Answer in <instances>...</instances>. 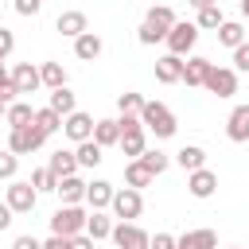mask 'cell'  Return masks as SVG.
<instances>
[{"mask_svg": "<svg viewBox=\"0 0 249 249\" xmlns=\"http://www.w3.org/2000/svg\"><path fill=\"white\" fill-rule=\"evenodd\" d=\"M179 78H183V58H179V54H160V58H156V82L175 86Z\"/></svg>", "mask_w": 249, "mask_h": 249, "instance_id": "obj_17", "label": "cell"}, {"mask_svg": "<svg viewBox=\"0 0 249 249\" xmlns=\"http://www.w3.org/2000/svg\"><path fill=\"white\" fill-rule=\"evenodd\" d=\"M175 249H218V233L214 230H187L183 237H175Z\"/></svg>", "mask_w": 249, "mask_h": 249, "instance_id": "obj_21", "label": "cell"}, {"mask_svg": "<svg viewBox=\"0 0 249 249\" xmlns=\"http://www.w3.org/2000/svg\"><path fill=\"white\" fill-rule=\"evenodd\" d=\"M54 31H58V35H66V39H78V35H86V31H89V19H86V12L66 8V12H58Z\"/></svg>", "mask_w": 249, "mask_h": 249, "instance_id": "obj_10", "label": "cell"}, {"mask_svg": "<svg viewBox=\"0 0 249 249\" xmlns=\"http://www.w3.org/2000/svg\"><path fill=\"white\" fill-rule=\"evenodd\" d=\"M233 70H237V74H249V43L233 47Z\"/></svg>", "mask_w": 249, "mask_h": 249, "instance_id": "obj_38", "label": "cell"}, {"mask_svg": "<svg viewBox=\"0 0 249 249\" xmlns=\"http://www.w3.org/2000/svg\"><path fill=\"white\" fill-rule=\"evenodd\" d=\"M241 16H245V19H249V0H241Z\"/></svg>", "mask_w": 249, "mask_h": 249, "instance_id": "obj_47", "label": "cell"}, {"mask_svg": "<svg viewBox=\"0 0 249 249\" xmlns=\"http://www.w3.org/2000/svg\"><path fill=\"white\" fill-rule=\"evenodd\" d=\"M140 124H144V132H156V140H167V136H175V128H179L175 113H171L163 101H144Z\"/></svg>", "mask_w": 249, "mask_h": 249, "instance_id": "obj_2", "label": "cell"}, {"mask_svg": "<svg viewBox=\"0 0 249 249\" xmlns=\"http://www.w3.org/2000/svg\"><path fill=\"white\" fill-rule=\"evenodd\" d=\"M12 51H16V35H12V31H8L4 23H0V62H4V58H8Z\"/></svg>", "mask_w": 249, "mask_h": 249, "instance_id": "obj_39", "label": "cell"}, {"mask_svg": "<svg viewBox=\"0 0 249 249\" xmlns=\"http://www.w3.org/2000/svg\"><path fill=\"white\" fill-rule=\"evenodd\" d=\"M86 218L89 214L82 206H58L51 218V233L54 237H78V233H86Z\"/></svg>", "mask_w": 249, "mask_h": 249, "instance_id": "obj_3", "label": "cell"}, {"mask_svg": "<svg viewBox=\"0 0 249 249\" xmlns=\"http://www.w3.org/2000/svg\"><path fill=\"white\" fill-rule=\"evenodd\" d=\"M12 218H16V214L8 210V202H0V233H4L8 226H12Z\"/></svg>", "mask_w": 249, "mask_h": 249, "instance_id": "obj_44", "label": "cell"}, {"mask_svg": "<svg viewBox=\"0 0 249 249\" xmlns=\"http://www.w3.org/2000/svg\"><path fill=\"white\" fill-rule=\"evenodd\" d=\"M222 23H226V16H222V8H218V4L202 8V12H198V19H195V27H198V31H218Z\"/></svg>", "mask_w": 249, "mask_h": 249, "instance_id": "obj_33", "label": "cell"}, {"mask_svg": "<svg viewBox=\"0 0 249 249\" xmlns=\"http://www.w3.org/2000/svg\"><path fill=\"white\" fill-rule=\"evenodd\" d=\"M31 124H35L39 132H47V136H51V132H58V128H62V117H58L54 109H35V121H31Z\"/></svg>", "mask_w": 249, "mask_h": 249, "instance_id": "obj_34", "label": "cell"}, {"mask_svg": "<svg viewBox=\"0 0 249 249\" xmlns=\"http://www.w3.org/2000/svg\"><path fill=\"white\" fill-rule=\"evenodd\" d=\"M187 191H191L195 198H210V195L218 191V175H214L210 167H198V171H187Z\"/></svg>", "mask_w": 249, "mask_h": 249, "instance_id": "obj_13", "label": "cell"}, {"mask_svg": "<svg viewBox=\"0 0 249 249\" xmlns=\"http://www.w3.org/2000/svg\"><path fill=\"white\" fill-rule=\"evenodd\" d=\"M39 8H43V0H16L19 16H39Z\"/></svg>", "mask_w": 249, "mask_h": 249, "instance_id": "obj_41", "label": "cell"}, {"mask_svg": "<svg viewBox=\"0 0 249 249\" xmlns=\"http://www.w3.org/2000/svg\"><path fill=\"white\" fill-rule=\"evenodd\" d=\"M54 195L62 198V206H82L86 202V179L82 175H66V179H58Z\"/></svg>", "mask_w": 249, "mask_h": 249, "instance_id": "obj_14", "label": "cell"}, {"mask_svg": "<svg viewBox=\"0 0 249 249\" xmlns=\"http://www.w3.org/2000/svg\"><path fill=\"white\" fill-rule=\"evenodd\" d=\"M12 86H16V93H35L43 82H39V66L35 62H16L12 66Z\"/></svg>", "mask_w": 249, "mask_h": 249, "instance_id": "obj_12", "label": "cell"}, {"mask_svg": "<svg viewBox=\"0 0 249 249\" xmlns=\"http://www.w3.org/2000/svg\"><path fill=\"white\" fill-rule=\"evenodd\" d=\"M175 23H179L175 8H167V4H152V8L144 12V23L136 27V39H140L144 47H156V43L167 39V31H171Z\"/></svg>", "mask_w": 249, "mask_h": 249, "instance_id": "obj_1", "label": "cell"}, {"mask_svg": "<svg viewBox=\"0 0 249 249\" xmlns=\"http://www.w3.org/2000/svg\"><path fill=\"white\" fill-rule=\"evenodd\" d=\"M97 148H113L117 140H121V124H117V117H101V121H93V136H89Z\"/></svg>", "mask_w": 249, "mask_h": 249, "instance_id": "obj_18", "label": "cell"}, {"mask_svg": "<svg viewBox=\"0 0 249 249\" xmlns=\"http://www.w3.org/2000/svg\"><path fill=\"white\" fill-rule=\"evenodd\" d=\"M93 245H97V241H93L89 233H78V237H70V241H66V249H93Z\"/></svg>", "mask_w": 249, "mask_h": 249, "instance_id": "obj_43", "label": "cell"}, {"mask_svg": "<svg viewBox=\"0 0 249 249\" xmlns=\"http://www.w3.org/2000/svg\"><path fill=\"white\" fill-rule=\"evenodd\" d=\"M148 249H175V233H163V230H160V233L148 241Z\"/></svg>", "mask_w": 249, "mask_h": 249, "instance_id": "obj_40", "label": "cell"}, {"mask_svg": "<svg viewBox=\"0 0 249 249\" xmlns=\"http://www.w3.org/2000/svg\"><path fill=\"white\" fill-rule=\"evenodd\" d=\"M210 58L206 54H187V62H183V78L179 82H187V86H202L206 82V74H210Z\"/></svg>", "mask_w": 249, "mask_h": 249, "instance_id": "obj_16", "label": "cell"}, {"mask_svg": "<svg viewBox=\"0 0 249 249\" xmlns=\"http://www.w3.org/2000/svg\"><path fill=\"white\" fill-rule=\"evenodd\" d=\"M86 233H89L93 241H105V237L113 233V218H109L105 210H89V218H86Z\"/></svg>", "mask_w": 249, "mask_h": 249, "instance_id": "obj_27", "label": "cell"}, {"mask_svg": "<svg viewBox=\"0 0 249 249\" xmlns=\"http://www.w3.org/2000/svg\"><path fill=\"white\" fill-rule=\"evenodd\" d=\"M226 136L233 144H249V105H233V113L226 117Z\"/></svg>", "mask_w": 249, "mask_h": 249, "instance_id": "obj_15", "label": "cell"}, {"mask_svg": "<svg viewBox=\"0 0 249 249\" xmlns=\"http://www.w3.org/2000/svg\"><path fill=\"white\" fill-rule=\"evenodd\" d=\"M101 152H105V148H97L93 140H82V144L74 148V156H78V171H82V167H86V171H89V167H97V163L105 160Z\"/></svg>", "mask_w": 249, "mask_h": 249, "instance_id": "obj_29", "label": "cell"}, {"mask_svg": "<svg viewBox=\"0 0 249 249\" xmlns=\"http://www.w3.org/2000/svg\"><path fill=\"white\" fill-rule=\"evenodd\" d=\"M47 109H54L58 117H70L74 109H78V97H74V89L70 86H58V89H51V105Z\"/></svg>", "mask_w": 249, "mask_h": 249, "instance_id": "obj_25", "label": "cell"}, {"mask_svg": "<svg viewBox=\"0 0 249 249\" xmlns=\"http://www.w3.org/2000/svg\"><path fill=\"white\" fill-rule=\"evenodd\" d=\"M144 101H148V97H140V93H132V89H124V93L117 97V109H121L124 117H140V109H144Z\"/></svg>", "mask_w": 249, "mask_h": 249, "instance_id": "obj_35", "label": "cell"}, {"mask_svg": "<svg viewBox=\"0 0 249 249\" xmlns=\"http://www.w3.org/2000/svg\"><path fill=\"white\" fill-rule=\"evenodd\" d=\"M230 249H241V245H230Z\"/></svg>", "mask_w": 249, "mask_h": 249, "instance_id": "obj_49", "label": "cell"}, {"mask_svg": "<svg viewBox=\"0 0 249 249\" xmlns=\"http://www.w3.org/2000/svg\"><path fill=\"white\" fill-rule=\"evenodd\" d=\"M31 121H35V109H31L27 101H12L8 113H4V124H8V128H27Z\"/></svg>", "mask_w": 249, "mask_h": 249, "instance_id": "obj_26", "label": "cell"}, {"mask_svg": "<svg viewBox=\"0 0 249 249\" xmlns=\"http://www.w3.org/2000/svg\"><path fill=\"white\" fill-rule=\"evenodd\" d=\"M187 4H191L195 12H202V8H210V4H218V0H187Z\"/></svg>", "mask_w": 249, "mask_h": 249, "instance_id": "obj_46", "label": "cell"}, {"mask_svg": "<svg viewBox=\"0 0 249 249\" xmlns=\"http://www.w3.org/2000/svg\"><path fill=\"white\" fill-rule=\"evenodd\" d=\"M109 210H113V218H117V222H136V218L144 214V195H140V191H132V187L113 191Z\"/></svg>", "mask_w": 249, "mask_h": 249, "instance_id": "obj_4", "label": "cell"}, {"mask_svg": "<svg viewBox=\"0 0 249 249\" xmlns=\"http://www.w3.org/2000/svg\"><path fill=\"white\" fill-rule=\"evenodd\" d=\"M4 202H8L12 214H31L35 202H39V191H35L31 183H23V179H12L8 191H4Z\"/></svg>", "mask_w": 249, "mask_h": 249, "instance_id": "obj_6", "label": "cell"}, {"mask_svg": "<svg viewBox=\"0 0 249 249\" xmlns=\"http://www.w3.org/2000/svg\"><path fill=\"white\" fill-rule=\"evenodd\" d=\"M214 97H233L237 93V70L233 66H210V74H206V82H202Z\"/></svg>", "mask_w": 249, "mask_h": 249, "instance_id": "obj_9", "label": "cell"}, {"mask_svg": "<svg viewBox=\"0 0 249 249\" xmlns=\"http://www.w3.org/2000/svg\"><path fill=\"white\" fill-rule=\"evenodd\" d=\"M113 183H105V179H93V183H86V202H89V210H109V202H113Z\"/></svg>", "mask_w": 249, "mask_h": 249, "instance_id": "obj_20", "label": "cell"}, {"mask_svg": "<svg viewBox=\"0 0 249 249\" xmlns=\"http://www.w3.org/2000/svg\"><path fill=\"white\" fill-rule=\"evenodd\" d=\"M39 82H43L47 89L66 86V70H62V62H43V66H39Z\"/></svg>", "mask_w": 249, "mask_h": 249, "instance_id": "obj_32", "label": "cell"}, {"mask_svg": "<svg viewBox=\"0 0 249 249\" xmlns=\"http://www.w3.org/2000/svg\"><path fill=\"white\" fill-rule=\"evenodd\" d=\"M148 183H152V171H148L140 160H128V163H124V187L140 191V187H148Z\"/></svg>", "mask_w": 249, "mask_h": 249, "instance_id": "obj_30", "label": "cell"}, {"mask_svg": "<svg viewBox=\"0 0 249 249\" xmlns=\"http://www.w3.org/2000/svg\"><path fill=\"white\" fill-rule=\"evenodd\" d=\"M4 113H8V101H4V97H0V117H4Z\"/></svg>", "mask_w": 249, "mask_h": 249, "instance_id": "obj_48", "label": "cell"}, {"mask_svg": "<svg viewBox=\"0 0 249 249\" xmlns=\"http://www.w3.org/2000/svg\"><path fill=\"white\" fill-rule=\"evenodd\" d=\"M101 51H105V43H101V35H97V31H86V35H78V39H74V54H78L82 62L101 58Z\"/></svg>", "mask_w": 249, "mask_h": 249, "instance_id": "obj_22", "label": "cell"}, {"mask_svg": "<svg viewBox=\"0 0 249 249\" xmlns=\"http://www.w3.org/2000/svg\"><path fill=\"white\" fill-rule=\"evenodd\" d=\"M171 160H175L183 171H198V167H206V148H198V144H183Z\"/></svg>", "mask_w": 249, "mask_h": 249, "instance_id": "obj_23", "label": "cell"}, {"mask_svg": "<svg viewBox=\"0 0 249 249\" xmlns=\"http://www.w3.org/2000/svg\"><path fill=\"white\" fill-rule=\"evenodd\" d=\"M12 249H43V241H39V237H31V233H19V237L12 241Z\"/></svg>", "mask_w": 249, "mask_h": 249, "instance_id": "obj_42", "label": "cell"}, {"mask_svg": "<svg viewBox=\"0 0 249 249\" xmlns=\"http://www.w3.org/2000/svg\"><path fill=\"white\" fill-rule=\"evenodd\" d=\"M66 241H70V237H54V233H51V237L43 241V249H66Z\"/></svg>", "mask_w": 249, "mask_h": 249, "instance_id": "obj_45", "label": "cell"}, {"mask_svg": "<svg viewBox=\"0 0 249 249\" xmlns=\"http://www.w3.org/2000/svg\"><path fill=\"white\" fill-rule=\"evenodd\" d=\"M16 171H19V156H12L8 148L0 152V179H16Z\"/></svg>", "mask_w": 249, "mask_h": 249, "instance_id": "obj_37", "label": "cell"}, {"mask_svg": "<svg viewBox=\"0 0 249 249\" xmlns=\"http://www.w3.org/2000/svg\"><path fill=\"white\" fill-rule=\"evenodd\" d=\"M27 183H31V187H35L39 195H43V191H54V187H58V179L51 175V167H39V171H31V179H27Z\"/></svg>", "mask_w": 249, "mask_h": 249, "instance_id": "obj_36", "label": "cell"}, {"mask_svg": "<svg viewBox=\"0 0 249 249\" xmlns=\"http://www.w3.org/2000/svg\"><path fill=\"white\" fill-rule=\"evenodd\" d=\"M62 132H66L74 144H82V140H89V136H93V117H89V113H82V109H74L70 117H62Z\"/></svg>", "mask_w": 249, "mask_h": 249, "instance_id": "obj_11", "label": "cell"}, {"mask_svg": "<svg viewBox=\"0 0 249 249\" xmlns=\"http://www.w3.org/2000/svg\"><path fill=\"white\" fill-rule=\"evenodd\" d=\"M214 35H218V43H222V47H230V51L245 43V27H241L237 19H226V23H222V27L214 31Z\"/></svg>", "mask_w": 249, "mask_h": 249, "instance_id": "obj_28", "label": "cell"}, {"mask_svg": "<svg viewBox=\"0 0 249 249\" xmlns=\"http://www.w3.org/2000/svg\"><path fill=\"white\" fill-rule=\"evenodd\" d=\"M117 144H121V152H124L128 160H140V156H144V148H148V136H144V124H136V128H124Z\"/></svg>", "mask_w": 249, "mask_h": 249, "instance_id": "obj_19", "label": "cell"}, {"mask_svg": "<svg viewBox=\"0 0 249 249\" xmlns=\"http://www.w3.org/2000/svg\"><path fill=\"white\" fill-rule=\"evenodd\" d=\"M163 43H167V54H179V58H183V54H191V51H195V43H198V27H195V23H187V19H179V23L167 31V39H163Z\"/></svg>", "mask_w": 249, "mask_h": 249, "instance_id": "obj_8", "label": "cell"}, {"mask_svg": "<svg viewBox=\"0 0 249 249\" xmlns=\"http://www.w3.org/2000/svg\"><path fill=\"white\" fill-rule=\"evenodd\" d=\"M47 167H51V175H54V179H66V175H78V156H74L70 148H58V152L51 156V163H47Z\"/></svg>", "mask_w": 249, "mask_h": 249, "instance_id": "obj_24", "label": "cell"}, {"mask_svg": "<svg viewBox=\"0 0 249 249\" xmlns=\"http://www.w3.org/2000/svg\"><path fill=\"white\" fill-rule=\"evenodd\" d=\"M47 144V132H39L35 124H27V128H8V152L12 156H31V152H39Z\"/></svg>", "mask_w": 249, "mask_h": 249, "instance_id": "obj_5", "label": "cell"}, {"mask_svg": "<svg viewBox=\"0 0 249 249\" xmlns=\"http://www.w3.org/2000/svg\"><path fill=\"white\" fill-rule=\"evenodd\" d=\"M109 241H113L117 249H148L152 233H148V230H140L136 222H113V233H109Z\"/></svg>", "mask_w": 249, "mask_h": 249, "instance_id": "obj_7", "label": "cell"}, {"mask_svg": "<svg viewBox=\"0 0 249 249\" xmlns=\"http://www.w3.org/2000/svg\"><path fill=\"white\" fill-rule=\"evenodd\" d=\"M140 163H144V167L152 171V179H156V175H163V171L171 167V156H167V152H160V148H144Z\"/></svg>", "mask_w": 249, "mask_h": 249, "instance_id": "obj_31", "label": "cell"}]
</instances>
